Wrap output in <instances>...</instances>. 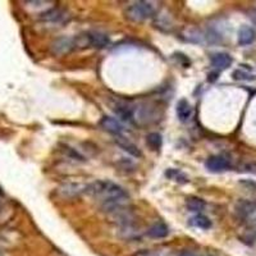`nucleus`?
<instances>
[{
  "instance_id": "6e6552de",
  "label": "nucleus",
  "mask_w": 256,
  "mask_h": 256,
  "mask_svg": "<svg viewBox=\"0 0 256 256\" xmlns=\"http://www.w3.org/2000/svg\"><path fill=\"white\" fill-rule=\"evenodd\" d=\"M52 48L56 54H66L76 48V41L70 38H60L52 44Z\"/></svg>"
},
{
  "instance_id": "4be33fe9",
  "label": "nucleus",
  "mask_w": 256,
  "mask_h": 256,
  "mask_svg": "<svg viewBox=\"0 0 256 256\" xmlns=\"http://www.w3.org/2000/svg\"><path fill=\"white\" fill-rule=\"evenodd\" d=\"M251 18H252V20L256 24V14L255 16H251Z\"/></svg>"
},
{
  "instance_id": "ddd939ff",
  "label": "nucleus",
  "mask_w": 256,
  "mask_h": 256,
  "mask_svg": "<svg viewBox=\"0 0 256 256\" xmlns=\"http://www.w3.org/2000/svg\"><path fill=\"white\" fill-rule=\"evenodd\" d=\"M190 226L198 228V230H206L212 228V220H210L206 216H204V214H196L195 216H192V218L190 219Z\"/></svg>"
},
{
  "instance_id": "412c9836",
  "label": "nucleus",
  "mask_w": 256,
  "mask_h": 256,
  "mask_svg": "<svg viewBox=\"0 0 256 256\" xmlns=\"http://www.w3.org/2000/svg\"><path fill=\"white\" fill-rule=\"evenodd\" d=\"M178 256H198V255H196V254L194 252V251L184 250V251H182V252L178 254Z\"/></svg>"
},
{
  "instance_id": "7ed1b4c3",
  "label": "nucleus",
  "mask_w": 256,
  "mask_h": 256,
  "mask_svg": "<svg viewBox=\"0 0 256 256\" xmlns=\"http://www.w3.org/2000/svg\"><path fill=\"white\" fill-rule=\"evenodd\" d=\"M77 45L82 46H91L95 49H102V48L108 46L109 38L108 36L102 34V32H88L84 36H80V38H74Z\"/></svg>"
},
{
  "instance_id": "0eeeda50",
  "label": "nucleus",
  "mask_w": 256,
  "mask_h": 256,
  "mask_svg": "<svg viewBox=\"0 0 256 256\" xmlns=\"http://www.w3.org/2000/svg\"><path fill=\"white\" fill-rule=\"evenodd\" d=\"M210 62H212V70H216V73H218L220 72V70L230 68L233 59L230 54H227V52H216V54H214V56H212Z\"/></svg>"
},
{
  "instance_id": "9d476101",
  "label": "nucleus",
  "mask_w": 256,
  "mask_h": 256,
  "mask_svg": "<svg viewBox=\"0 0 256 256\" xmlns=\"http://www.w3.org/2000/svg\"><path fill=\"white\" fill-rule=\"evenodd\" d=\"M177 116L178 120H180L182 123H186L191 120L192 113H194V108H192V105L187 102L186 99H180L177 104Z\"/></svg>"
},
{
  "instance_id": "423d86ee",
  "label": "nucleus",
  "mask_w": 256,
  "mask_h": 256,
  "mask_svg": "<svg viewBox=\"0 0 256 256\" xmlns=\"http://www.w3.org/2000/svg\"><path fill=\"white\" fill-rule=\"evenodd\" d=\"M99 124L104 131L116 134V136H122V134L124 132V127L116 118H112V116H102Z\"/></svg>"
},
{
  "instance_id": "9b49d317",
  "label": "nucleus",
  "mask_w": 256,
  "mask_h": 256,
  "mask_svg": "<svg viewBox=\"0 0 256 256\" xmlns=\"http://www.w3.org/2000/svg\"><path fill=\"white\" fill-rule=\"evenodd\" d=\"M256 38V32L252 27L242 26L238 31V44L241 46L251 45Z\"/></svg>"
},
{
  "instance_id": "1a4fd4ad",
  "label": "nucleus",
  "mask_w": 256,
  "mask_h": 256,
  "mask_svg": "<svg viewBox=\"0 0 256 256\" xmlns=\"http://www.w3.org/2000/svg\"><path fill=\"white\" fill-rule=\"evenodd\" d=\"M116 144L120 146L122 150H124L127 154L131 155V156H134V158L142 156V152H141L140 148H137L134 142H131L130 140H127L124 136H116Z\"/></svg>"
},
{
  "instance_id": "39448f33",
  "label": "nucleus",
  "mask_w": 256,
  "mask_h": 256,
  "mask_svg": "<svg viewBox=\"0 0 256 256\" xmlns=\"http://www.w3.org/2000/svg\"><path fill=\"white\" fill-rule=\"evenodd\" d=\"M234 210L241 220H250L256 216V201L240 200L236 204Z\"/></svg>"
},
{
  "instance_id": "f8f14e48",
  "label": "nucleus",
  "mask_w": 256,
  "mask_h": 256,
  "mask_svg": "<svg viewBox=\"0 0 256 256\" xmlns=\"http://www.w3.org/2000/svg\"><path fill=\"white\" fill-rule=\"evenodd\" d=\"M169 234V228L163 222H158L152 224V227L148 230V236L152 238H166Z\"/></svg>"
},
{
  "instance_id": "4468645a",
  "label": "nucleus",
  "mask_w": 256,
  "mask_h": 256,
  "mask_svg": "<svg viewBox=\"0 0 256 256\" xmlns=\"http://www.w3.org/2000/svg\"><path fill=\"white\" fill-rule=\"evenodd\" d=\"M114 112L118 116H120L122 120H126V122L134 123V108H131L130 105H116L114 106Z\"/></svg>"
},
{
  "instance_id": "20e7f679",
  "label": "nucleus",
  "mask_w": 256,
  "mask_h": 256,
  "mask_svg": "<svg viewBox=\"0 0 256 256\" xmlns=\"http://www.w3.org/2000/svg\"><path fill=\"white\" fill-rule=\"evenodd\" d=\"M205 166L209 172L220 173L230 168V159L226 155H212L205 162Z\"/></svg>"
},
{
  "instance_id": "a211bd4d",
  "label": "nucleus",
  "mask_w": 256,
  "mask_h": 256,
  "mask_svg": "<svg viewBox=\"0 0 256 256\" xmlns=\"http://www.w3.org/2000/svg\"><path fill=\"white\" fill-rule=\"evenodd\" d=\"M60 18H63V12H62L60 9H50V10H48V12L42 13L40 16V20H46V22H52V20L56 22Z\"/></svg>"
},
{
  "instance_id": "f03ea898",
  "label": "nucleus",
  "mask_w": 256,
  "mask_h": 256,
  "mask_svg": "<svg viewBox=\"0 0 256 256\" xmlns=\"http://www.w3.org/2000/svg\"><path fill=\"white\" fill-rule=\"evenodd\" d=\"M155 14V9L152 3L148 2H136L132 6L126 9V16L128 20L134 22H142V20H148Z\"/></svg>"
},
{
  "instance_id": "6ab92c4d",
  "label": "nucleus",
  "mask_w": 256,
  "mask_h": 256,
  "mask_svg": "<svg viewBox=\"0 0 256 256\" xmlns=\"http://www.w3.org/2000/svg\"><path fill=\"white\" fill-rule=\"evenodd\" d=\"M255 77L250 73H246V72H242L241 70H237L233 72V80H237V81H252Z\"/></svg>"
},
{
  "instance_id": "2eb2a0df",
  "label": "nucleus",
  "mask_w": 256,
  "mask_h": 256,
  "mask_svg": "<svg viewBox=\"0 0 256 256\" xmlns=\"http://www.w3.org/2000/svg\"><path fill=\"white\" fill-rule=\"evenodd\" d=\"M206 204L205 201L200 198H196V196H190L186 200V208L187 210L192 212H198V214H201V212L205 209Z\"/></svg>"
},
{
  "instance_id": "dca6fc26",
  "label": "nucleus",
  "mask_w": 256,
  "mask_h": 256,
  "mask_svg": "<svg viewBox=\"0 0 256 256\" xmlns=\"http://www.w3.org/2000/svg\"><path fill=\"white\" fill-rule=\"evenodd\" d=\"M166 177L168 178V180H174V182H177V184H187L188 182V178H187V176L184 174L182 170H180V169H176V168H170L168 169L166 172Z\"/></svg>"
},
{
  "instance_id": "f257e3e1",
  "label": "nucleus",
  "mask_w": 256,
  "mask_h": 256,
  "mask_svg": "<svg viewBox=\"0 0 256 256\" xmlns=\"http://www.w3.org/2000/svg\"><path fill=\"white\" fill-rule=\"evenodd\" d=\"M84 191L92 195L94 198L102 200V206L128 200V194L126 190L110 180H96L94 184H88Z\"/></svg>"
},
{
  "instance_id": "aec40b11",
  "label": "nucleus",
  "mask_w": 256,
  "mask_h": 256,
  "mask_svg": "<svg viewBox=\"0 0 256 256\" xmlns=\"http://www.w3.org/2000/svg\"><path fill=\"white\" fill-rule=\"evenodd\" d=\"M134 256H158V254L154 252V251H150V250H142V251H138V252H136Z\"/></svg>"
},
{
  "instance_id": "f3484780",
  "label": "nucleus",
  "mask_w": 256,
  "mask_h": 256,
  "mask_svg": "<svg viewBox=\"0 0 256 256\" xmlns=\"http://www.w3.org/2000/svg\"><path fill=\"white\" fill-rule=\"evenodd\" d=\"M146 142H148V148H152L154 152H159L163 145V138H162V134H156V132H152V134H148L146 137Z\"/></svg>"
}]
</instances>
